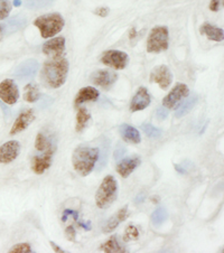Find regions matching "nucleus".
<instances>
[{
	"instance_id": "obj_41",
	"label": "nucleus",
	"mask_w": 224,
	"mask_h": 253,
	"mask_svg": "<svg viewBox=\"0 0 224 253\" xmlns=\"http://www.w3.org/2000/svg\"><path fill=\"white\" fill-rule=\"evenodd\" d=\"M49 243H50V246H52V248H53V250H54L55 252H57V253H65V252H66V251H64V250H63V249H62L61 247H58V246H57V244H56V243H55V242H53V241H50Z\"/></svg>"
},
{
	"instance_id": "obj_28",
	"label": "nucleus",
	"mask_w": 224,
	"mask_h": 253,
	"mask_svg": "<svg viewBox=\"0 0 224 253\" xmlns=\"http://www.w3.org/2000/svg\"><path fill=\"white\" fill-rule=\"evenodd\" d=\"M91 119V115L89 113L86 108L80 107L77 113V125H75V130L77 132H81L86 128L89 120Z\"/></svg>"
},
{
	"instance_id": "obj_10",
	"label": "nucleus",
	"mask_w": 224,
	"mask_h": 253,
	"mask_svg": "<svg viewBox=\"0 0 224 253\" xmlns=\"http://www.w3.org/2000/svg\"><path fill=\"white\" fill-rule=\"evenodd\" d=\"M150 82L158 84L162 90L170 87L173 82V73L167 65H158L151 70Z\"/></svg>"
},
{
	"instance_id": "obj_11",
	"label": "nucleus",
	"mask_w": 224,
	"mask_h": 253,
	"mask_svg": "<svg viewBox=\"0 0 224 253\" xmlns=\"http://www.w3.org/2000/svg\"><path fill=\"white\" fill-rule=\"evenodd\" d=\"M117 80L118 74L116 72L109 70H98L94 73H92L90 77V81L93 84H95V85L102 87L103 90H110Z\"/></svg>"
},
{
	"instance_id": "obj_7",
	"label": "nucleus",
	"mask_w": 224,
	"mask_h": 253,
	"mask_svg": "<svg viewBox=\"0 0 224 253\" xmlns=\"http://www.w3.org/2000/svg\"><path fill=\"white\" fill-rule=\"evenodd\" d=\"M40 71V63L34 58H29L20 63V64L16 67L14 73V78L20 81H31L36 77L37 72Z\"/></svg>"
},
{
	"instance_id": "obj_48",
	"label": "nucleus",
	"mask_w": 224,
	"mask_h": 253,
	"mask_svg": "<svg viewBox=\"0 0 224 253\" xmlns=\"http://www.w3.org/2000/svg\"><path fill=\"white\" fill-rule=\"evenodd\" d=\"M3 39V34H2V29H1V26H0V41H1Z\"/></svg>"
},
{
	"instance_id": "obj_43",
	"label": "nucleus",
	"mask_w": 224,
	"mask_h": 253,
	"mask_svg": "<svg viewBox=\"0 0 224 253\" xmlns=\"http://www.w3.org/2000/svg\"><path fill=\"white\" fill-rule=\"evenodd\" d=\"M174 167H175V169L179 172V174H186V169L184 167H181L180 165H179V164H176V165H174Z\"/></svg>"
},
{
	"instance_id": "obj_22",
	"label": "nucleus",
	"mask_w": 224,
	"mask_h": 253,
	"mask_svg": "<svg viewBox=\"0 0 224 253\" xmlns=\"http://www.w3.org/2000/svg\"><path fill=\"white\" fill-rule=\"evenodd\" d=\"M120 133H121L122 139H124L126 142L137 145V143L141 141V136H140V132H139V130L130 125L122 124L120 126Z\"/></svg>"
},
{
	"instance_id": "obj_6",
	"label": "nucleus",
	"mask_w": 224,
	"mask_h": 253,
	"mask_svg": "<svg viewBox=\"0 0 224 253\" xmlns=\"http://www.w3.org/2000/svg\"><path fill=\"white\" fill-rule=\"evenodd\" d=\"M101 63L115 70H124L129 63V56L126 52L118 49L105 50L101 56Z\"/></svg>"
},
{
	"instance_id": "obj_9",
	"label": "nucleus",
	"mask_w": 224,
	"mask_h": 253,
	"mask_svg": "<svg viewBox=\"0 0 224 253\" xmlns=\"http://www.w3.org/2000/svg\"><path fill=\"white\" fill-rule=\"evenodd\" d=\"M19 99V90L14 80L6 79L0 83V100L8 105L15 104Z\"/></svg>"
},
{
	"instance_id": "obj_24",
	"label": "nucleus",
	"mask_w": 224,
	"mask_h": 253,
	"mask_svg": "<svg viewBox=\"0 0 224 253\" xmlns=\"http://www.w3.org/2000/svg\"><path fill=\"white\" fill-rule=\"evenodd\" d=\"M187 98H188V96H187ZM197 101H198V95L197 94H194L192 96H189L188 99L184 100V102L181 103L179 108H177V110L175 112V117L176 118H181V117L187 115V113H189L193 110V108L196 105Z\"/></svg>"
},
{
	"instance_id": "obj_8",
	"label": "nucleus",
	"mask_w": 224,
	"mask_h": 253,
	"mask_svg": "<svg viewBox=\"0 0 224 253\" xmlns=\"http://www.w3.org/2000/svg\"><path fill=\"white\" fill-rule=\"evenodd\" d=\"M189 95V88L184 83H177L163 99V105L166 109H175L181 100H184Z\"/></svg>"
},
{
	"instance_id": "obj_4",
	"label": "nucleus",
	"mask_w": 224,
	"mask_h": 253,
	"mask_svg": "<svg viewBox=\"0 0 224 253\" xmlns=\"http://www.w3.org/2000/svg\"><path fill=\"white\" fill-rule=\"evenodd\" d=\"M118 196V183L112 175L105 176L95 193V204L100 210L111 206Z\"/></svg>"
},
{
	"instance_id": "obj_12",
	"label": "nucleus",
	"mask_w": 224,
	"mask_h": 253,
	"mask_svg": "<svg viewBox=\"0 0 224 253\" xmlns=\"http://www.w3.org/2000/svg\"><path fill=\"white\" fill-rule=\"evenodd\" d=\"M42 50H43L45 55L50 56L52 58L62 57L65 52V37L57 36L45 42Z\"/></svg>"
},
{
	"instance_id": "obj_21",
	"label": "nucleus",
	"mask_w": 224,
	"mask_h": 253,
	"mask_svg": "<svg viewBox=\"0 0 224 253\" xmlns=\"http://www.w3.org/2000/svg\"><path fill=\"white\" fill-rule=\"evenodd\" d=\"M200 33L203 34L208 37L209 40L214 41V42H223L224 40V31L223 28H220L218 26H214V25L210 23H204L200 28Z\"/></svg>"
},
{
	"instance_id": "obj_30",
	"label": "nucleus",
	"mask_w": 224,
	"mask_h": 253,
	"mask_svg": "<svg viewBox=\"0 0 224 253\" xmlns=\"http://www.w3.org/2000/svg\"><path fill=\"white\" fill-rule=\"evenodd\" d=\"M141 129L143 130V132H145L148 137L149 138H159L160 136H162V130L156 128L155 126L150 125V124H143L141 126Z\"/></svg>"
},
{
	"instance_id": "obj_38",
	"label": "nucleus",
	"mask_w": 224,
	"mask_h": 253,
	"mask_svg": "<svg viewBox=\"0 0 224 253\" xmlns=\"http://www.w3.org/2000/svg\"><path fill=\"white\" fill-rule=\"evenodd\" d=\"M69 215H73V218H74L75 221H77L78 218H79V213L77 212V211L65 210L64 212H63V215H62V222H66L67 217H69Z\"/></svg>"
},
{
	"instance_id": "obj_45",
	"label": "nucleus",
	"mask_w": 224,
	"mask_h": 253,
	"mask_svg": "<svg viewBox=\"0 0 224 253\" xmlns=\"http://www.w3.org/2000/svg\"><path fill=\"white\" fill-rule=\"evenodd\" d=\"M150 201L153 202V203L157 204L158 202H159V197H158V196H153V197H150Z\"/></svg>"
},
{
	"instance_id": "obj_5",
	"label": "nucleus",
	"mask_w": 224,
	"mask_h": 253,
	"mask_svg": "<svg viewBox=\"0 0 224 253\" xmlns=\"http://www.w3.org/2000/svg\"><path fill=\"white\" fill-rule=\"evenodd\" d=\"M170 46V31L166 26H155L151 29L147 40V52L156 53L165 52Z\"/></svg>"
},
{
	"instance_id": "obj_35",
	"label": "nucleus",
	"mask_w": 224,
	"mask_h": 253,
	"mask_svg": "<svg viewBox=\"0 0 224 253\" xmlns=\"http://www.w3.org/2000/svg\"><path fill=\"white\" fill-rule=\"evenodd\" d=\"M127 153V148L124 143H118L115 153H113V158H115L116 162H120V160L125 157V155Z\"/></svg>"
},
{
	"instance_id": "obj_14",
	"label": "nucleus",
	"mask_w": 224,
	"mask_h": 253,
	"mask_svg": "<svg viewBox=\"0 0 224 253\" xmlns=\"http://www.w3.org/2000/svg\"><path fill=\"white\" fill-rule=\"evenodd\" d=\"M20 143L17 140H9L0 146V164H10L18 157Z\"/></svg>"
},
{
	"instance_id": "obj_19",
	"label": "nucleus",
	"mask_w": 224,
	"mask_h": 253,
	"mask_svg": "<svg viewBox=\"0 0 224 253\" xmlns=\"http://www.w3.org/2000/svg\"><path fill=\"white\" fill-rule=\"evenodd\" d=\"M128 205H125L124 208L120 209L112 217H110L109 220L105 222V224L103 226V232L104 233H111V232L115 231L117 227L119 226L120 223L125 222L127 218H128Z\"/></svg>"
},
{
	"instance_id": "obj_31",
	"label": "nucleus",
	"mask_w": 224,
	"mask_h": 253,
	"mask_svg": "<svg viewBox=\"0 0 224 253\" xmlns=\"http://www.w3.org/2000/svg\"><path fill=\"white\" fill-rule=\"evenodd\" d=\"M139 239V231L134 225L130 224L128 227H127L125 231V235H124V241L125 242H129V241H136V240Z\"/></svg>"
},
{
	"instance_id": "obj_2",
	"label": "nucleus",
	"mask_w": 224,
	"mask_h": 253,
	"mask_svg": "<svg viewBox=\"0 0 224 253\" xmlns=\"http://www.w3.org/2000/svg\"><path fill=\"white\" fill-rule=\"evenodd\" d=\"M99 151L98 147H78L72 156V164H73L74 170L82 177L90 175L95 168L96 162H98Z\"/></svg>"
},
{
	"instance_id": "obj_40",
	"label": "nucleus",
	"mask_w": 224,
	"mask_h": 253,
	"mask_svg": "<svg viewBox=\"0 0 224 253\" xmlns=\"http://www.w3.org/2000/svg\"><path fill=\"white\" fill-rule=\"evenodd\" d=\"M156 116H157V118L159 120H165L168 116V110L166 108H159L157 112H156Z\"/></svg>"
},
{
	"instance_id": "obj_26",
	"label": "nucleus",
	"mask_w": 224,
	"mask_h": 253,
	"mask_svg": "<svg viewBox=\"0 0 224 253\" xmlns=\"http://www.w3.org/2000/svg\"><path fill=\"white\" fill-rule=\"evenodd\" d=\"M41 99V92L36 84L29 83L24 87V100L26 102L34 103Z\"/></svg>"
},
{
	"instance_id": "obj_27",
	"label": "nucleus",
	"mask_w": 224,
	"mask_h": 253,
	"mask_svg": "<svg viewBox=\"0 0 224 253\" xmlns=\"http://www.w3.org/2000/svg\"><path fill=\"white\" fill-rule=\"evenodd\" d=\"M101 250L107 253H118V252H127L124 247H121V244L118 241L116 235H112L107 242L103 243L101 246Z\"/></svg>"
},
{
	"instance_id": "obj_42",
	"label": "nucleus",
	"mask_w": 224,
	"mask_h": 253,
	"mask_svg": "<svg viewBox=\"0 0 224 253\" xmlns=\"http://www.w3.org/2000/svg\"><path fill=\"white\" fill-rule=\"evenodd\" d=\"M79 225L84 229L86 231H91V222H87V223H83V222H80Z\"/></svg>"
},
{
	"instance_id": "obj_20",
	"label": "nucleus",
	"mask_w": 224,
	"mask_h": 253,
	"mask_svg": "<svg viewBox=\"0 0 224 253\" xmlns=\"http://www.w3.org/2000/svg\"><path fill=\"white\" fill-rule=\"evenodd\" d=\"M100 96V92L94 86H86L82 87L79 91V93L75 96L74 104L75 107H79L84 102H90V101H96Z\"/></svg>"
},
{
	"instance_id": "obj_17",
	"label": "nucleus",
	"mask_w": 224,
	"mask_h": 253,
	"mask_svg": "<svg viewBox=\"0 0 224 253\" xmlns=\"http://www.w3.org/2000/svg\"><path fill=\"white\" fill-rule=\"evenodd\" d=\"M140 163L141 159L138 156H133V157L121 159L120 162H118L117 172L122 178H127V177L130 176V174L140 165Z\"/></svg>"
},
{
	"instance_id": "obj_13",
	"label": "nucleus",
	"mask_w": 224,
	"mask_h": 253,
	"mask_svg": "<svg viewBox=\"0 0 224 253\" xmlns=\"http://www.w3.org/2000/svg\"><path fill=\"white\" fill-rule=\"evenodd\" d=\"M55 150H47L43 153V155H36L34 156L31 163L32 170L37 175L44 174L45 170H47L48 168L52 166L53 162V156Z\"/></svg>"
},
{
	"instance_id": "obj_36",
	"label": "nucleus",
	"mask_w": 224,
	"mask_h": 253,
	"mask_svg": "<svg viewBox=\"0 0 224 253\" xmlns=\"http://www.w3.org/2000/svg\"><path fill=\"white\" fill-rule=\"evenodd\" d=\"M65 235H66V239L69 240V241H71V242L75 241V238H77V232H75V229L73 225H70L66 227Z\"/></svg>"
},
{
	"instance_id": "obj_44",
	"label": "nucleus",
	"mask_w": 224,
	"mask_h": 253,
	"mask_svg": "<svg viewBox=\"0 0 224 253\" xmlns=\"http://www.w3.org/2000/svg\"><path fill=\"white\" fill-rule=\"evenodd\" d=\"M145 195H143V194H140V195H138L137 196V198H136V203L138 204V203H142L143 202V200H145V197H143Z\"/></svg>"
},
{
	"instance_id": "obj_1",
	"label": "nucleus",
	"mask_w": 224,
	"mask_h": 253,
	"mask_svg": "<svg viewBox=\"0 0 224 253\" xmlns=\"http://www.w3.org/2000/svg\"><path fill=\"white\" fill-rule=\"evenodd\" d=\"M70 64L65 57H54L44 63L41 70V81L46 87L58 88L64 85Z\"/></svg>"
},
{
	"instance_id": "obj_18",
	"label": "nucleus",
	"mask_w": 224,
	"mask_h": 253,
	"mask_svg": "<svg viewBox=\"0 0 224 253\" xmlns=\"http://www.w3.org/2000/svg\"><path fill=\"white\" fill-rule=\"evenodd\" d=\"M27 25V18H25L23 15H17L12 18L9 19H5V23L0 24L2 29V34L3 37L7 35H10V34L15 33L19 29L24 28Z\"/></svg>"
},
{
	"instance_id": "obj_15",
	"label": "nucleus",
	"mask_w": 224,
	"mask_h": 253,
	"mask_svg": "<svg viewBox=\"0 0 224 253\" xmlns=\"http://www.w3.org/2000/svg\"><path fill=\"white\" fill-rule=\"evenodd\" d=\"M151 102V98L149 92H148L145 86H140L137 90L136 94L130 102V111L132 112H138L145 110L146 108L149 107Z\"/></svg>"
},
{
	"instance_id": "obj_37",
	"label": "nucleus",
	"mask_w": 224,
	"mask_h": 253,
	"mask_svg": "<svg viewBox=\"0 0 224 253\" xmlns=\"http://www.w3.org/2000/svg\"><path fill=\"white\" fill-rule=\"evenodd\" d=\"M94 14H95L96 16L102 17V18H104V17L109 16V14H110V8L107 7V6L98 7V8H95V9H94Z\"/></svg>"
},
{
	"instance_id": "obj_29",
	"label": "nucleus",
	"mask_w": 224,
	"mask_h": 253,
	"mask_svg": "<svg viewBox=\"0 0 224 253\" xmlns=\"http://www.w3.org/2000/svg\"><path fill=\"white\" fill-rule=\"evenodd\" d=\"M167 217H168V213L166 209L159 206V208L156 209L153 212V214H151V222H153L155 225H162L163 223L167 220Z\"/></svg>"
},
{
	"instance_id": "obj_39",
	"label": "nucleus",
	"mask_w": 224,
	"mask_h": 253,
	"mask_svg": "<svg viewBox=\"0 0 224 253\" xmlns=\"http://www.w3.org/2000/svg\"><path fill=\"white\" fill-rule=\"evenodd\" d=\"M222 3H223V0H211L210 2V10L211 11H219L220 8L222 7Z\"/></svg>"
},
{
	"instance_id": "obj_47",
	"label": "nucleus",
	"mask_w": 224,
	"mask_h": 253,
	"mask_svg": "<svg viewBox=\"0 0 224 253\" xmlns=\"http://www.w3.org/2000/svg\"><path fill=\"white\" fill-rule=\"evenodd\" d=\"M134 35H136V29L133 28L132 32H130V36L129 37H130V39H134Z\"/></svg>"
},
{
	"instance_id": "obj_16",
	"label": "nucleus",
	"mask_w": 224,
	"mask_h": 253,
	"mask_svg": "<svg viewBox=\"0 0 224 253\" xmlns=\"http://www.w3.org/2000/svg\"><path fill=\"white\" fill-rule=\"evenodd\" d=\"M34 120H35V113H34V110H32V109L25 110L17 117L16 121L14 122V125H12L10 129V134L14 136V134H17L24 131V130H26Z\"/></svg>"
},
{
	"instance_id": "obj_34",
	"label": "nucleus",
	"mask_w": 224,
	"mask_h": 253,
	"mask_svg": "<svg viewBox=\"0 0 224 253\" xmlns=\"http://www.w3.org/2000/svg\"><path fill=\"white\" fill-rule=\"evenodd\" d=\"M50 0H28V1L25 3V6L32 8V9H40V8L48 6Z\"/></svg>"
},
{
	"instance_id": "obj_46",
	"label": "nucleus",
	"mask_w": 224,
	"mask_h": 253,
	"mask_svg": "<svg viewBox=\"0 0 224 253\" xmlns=\"http://www.w3.org/2000/svg\"><path fill=\"white\" fill-rule=\"evenodd\" d=\"M22 1H20V0H14V6L15 7H19L20 5H22Z\"/></svg>"
},
{
	"instance_id": "obj_32",
	"label": "nucleus",
	"mask_w": 224,
	"mask_h": 253,
	"mask_svg": "<svg viewBox=\"0 0 224 253\" xmlns=\"http://www.w3.org/2000/svg\"><path fill=\"white\" fill-rule=\"evenodd\" d=\"M12 9V3L9 0H0V20L7 19Z\"/></svg>"
},
{
	"instance_id": "obj_25",
	"label": "nucleus",
	"mask_w": 224,
	"mask_h": 253,
	"mask_svg": "<svg viewBox=\"0 0 224 253\" xmlns=\"http://www.w3.org/2000/svg\"><path fill=\"white\" fill-rule=\"evenodd\" d=\"M104 140L102 143H101V148H99V158H98V162H96V169L101 170L103 167H105L108 163V159H109V155H110V141L109 139L104 138Z\"/></svg>"
},
{
	"instance_id": "obj_33",
	"label": "nucleus",
	"mask_w": 224,
	"mask_h": 253,
	"mask_svg": "<svg viewBox=\"0 0 224 253\" xmlns=\"http://www.w3.org/2000/svg\"><path fill=\"white\" fill-rule=\"evenodd\" d=\"M10 253H31L33 252L32 246L29 243H18L14 246L12 248H10V250L8 251Z\"/></svg>"
},
{
	"instance_id": "obj_3",
	"label": "nucleus",
	"mask_w": 224,
	"mask_h": 253,
	"mask_svg": "<svg viewBox=\"0 0 224 253\" xmlns=\"http://www.w3.org/2000/svg\"><path fill=\"white\" fill-rule=\"evenodd\" d=\"M34 25L40 29L41 36L43 39H52L62 32L65 25V20L63 16L58 12H50L45 14L34 20Z\"/></svg>"
},
{
	"instance_id": "obj_23",
	"label": "nucleus",
	"mask_w": 224,
	"mask_h": 253,
	"mask_svg": "<svg viewBox=\"0 0 224 253\" xmlns=\"http://www.w3.org/2000/svg\"><path fill=\"white\" fill-rule=\"evenodd\" d=\"M35 149L45 153L47 150H56V143L54 139L46 136L43 132H39L35 139Z\"/></svg>"
}]
</instances>
